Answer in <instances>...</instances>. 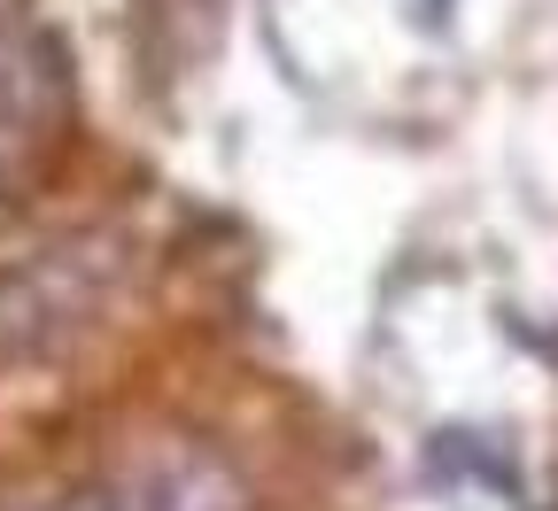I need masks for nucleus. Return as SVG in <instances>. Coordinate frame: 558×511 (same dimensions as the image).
I'll return each instance as SVG.
<instances>
[{"mask_svg": "<svg viewBox=\"0 0 558 511\" xmlns=\"http://www.w3.org/2000/svg\"><path fill=\"white\" fill-rule=\"evenodd\" d=\"M132 256L140 248L124 233H70L9 264L0 271V364H47L70 341H86L124 295Z\"/></svg>", "mask_w": 558, "mask_h": 511, "instance_id": "nucleus-1", "label": "nucleus"}, {"mask_svg": "<svg viewBox=\"0 0 558 511\" xmlns=\"http://www.w3.org/2000/svg\"><path fill=\"white\" fill-rule=\"evenodd\" d=\"M0 511H256V488L209 450L186 442V434H163V442L132 450L86 480H70L54 496H16Z\"/></svg>", "mask_w": 558, "mask_h": 511, "instance_id": "nucleus-2", "label": "nucleus"}, {"mask_svg": "<svg viewBox=\"0 0 558 511\" xmlns=\"http://www.w3.org/2000/svg\"><path fill=\"white\" fill-rule=\"evenodd\" d=\"M70 86H62V54L16 16L0 9V186L24 179L62 132Z\"/></svg>", "mask_w": 558, "mask_h": 511, "instance_id": "nucleus-3", "label": "nucleus"}, {"mask_svg": "<svg viewBox=\"0 0 558 511\" xmlns=\"http://www.w3.org/2000/svg\"><path fill=\"white\" fill-rule=\"evenodd\" d=\"M132 24H140V39H148V54L163 70H186L218 47L226 0H132Z\"/></svg>", "mask_w": 558, "mask_h": 511, "instance_id": "nucleus-4", "label": "nucleus"}]
</instances>
